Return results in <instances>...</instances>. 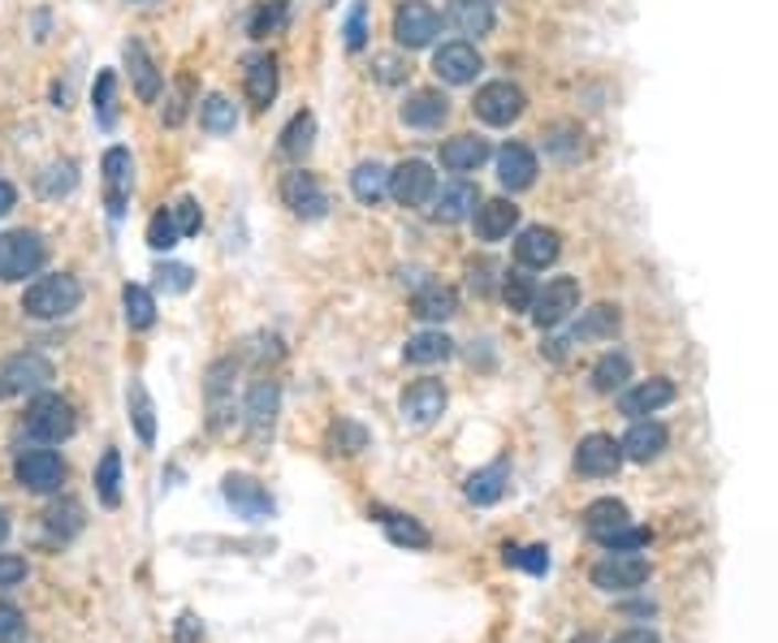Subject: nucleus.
Returning <instances> with one entry per match:
<instances>
[{"mask_svg": "<svg viewBox=\"0 0 778 643\" xmlns=\"http://www.w3.org/2000/svg\"><path fill=\"white\" fill-rule=\"evenodd\" d=\"M104 169V203H108V216L121 221L126 216V203H130V186H135V164H130V151L126 148H108L100 160Z\"/></svg>", "mask_w": 778, "mask_h": 643, "instance_id": "obj_10", "label": "nucleus"}, {"mask_svg": "<svg viewBox=\"0 0 778 643\" xmlns=\"http://www.w3.org/2000/svg\"><path fill=\"white\" fill-rule=\"evenodd\" d=\"M476 207H480V191H476L471 182H450L441 195L433 199V221L459 225L467 216H476Z\"/></svg>", "mask_w": 778, "mask_h": 643, "instance_id": "obj_21", "label": "nucleus"}, {"mask_svg": "<svg viewBox=\"0 0 778 643\" xmlns=\"http://www.w3.org/2000/svg\"><path fill=\"white\" fill-rule=\"evenodd\" d=\"M329 441H333L338 453H360V449L367 446V432H363L360 424H351V419H338L333 432H329Z\"/></svg>", "mask_w": 778, "mask_h": 643, "instance_id": "obj_48", "label": "nucleus"}, {"mask_svg": "<svg viewBox=\"0 0 778 643\" xmlns=\"http://www.w3.org/2000/svg\"><path fill=\"white\" fill-rule=\"evenodd\" d=\"M385 523V536L394 540V545H407V548H428V532L407 518V514H390V518H381Z\"/></svg>", "mask_w": 778, "mask_h": 643, "instance_id": "obj_42", "label": "nucleus"}, {"mask_svg": "<svg viewBox=\"0 0 778 643\" xmlns=\"http://www.w3.org/2000/svg\"><path fill=\"white\" fill-rule=\"evenodd\" d=\"M126 69H130V78H135V92L139 99H148L152 104L160 96V69H156V61L148 56V49L139 44V40H130L126 44Z\"/></svg>", "mask_w": 778, "mask_h": 643, "instance_id": "obj_32", "label": "nucleus"}, {"mask_svg": "<svg viewBox=\"0 0 778 643\" xmlns=\"http://www.w3.org/2000/svg\"><path fill=\"white\" fill-rule=\"evenodd\" d=\"M126 401H130V419H135L139 441H143V446H152L156 441V410H152V397H148V389L135 381V385H130V394H126Z\"/></svg>", "mask_w": 778, "mask_h": 643, "instance_id": "obj_38", "label": "nucleus"}, {"mask_svg": "<svg viewBox=\"0 0 778 643\" xmlns=\"http://www.w3.org/2000/svg\"><path fill=\"white\" fill-rule=\"evenodd\" d=\"M44 238L31 229L0 234V281H26L44 268Z\"/></svg>", "mask_w": 778, "mask_h": 643, "instance_id": "obj_3", "label": "nucleus"}, {"mask_svg": "<svg viewBox=\"0 0 778 643\" xmlns=\"http://www.w3.org/2000/svg\"><path fill=\"white\" fill-rule=\"evenodd\" d=\"M446 18H450L455 31H463V35H489L493 22H498L493 0H450V13H446Z\"/></svg>", "mask_w": 778, "mask_h": 643, "instance_id": "obj_28", "label": "nucleus"}, {"mask_svg": "<svg viewBox=\"0 0 778 643\" xmlns=\"http://www.w3.org/2000/svg\"><path fill=\"white\" fill-rule=\"evenodd\" d=\"M376 69H381V83H398V78H403L398 56H376Z\"/></svg>", "mask_w": 778, "mask_h": 643, "instance_id": "obj_58", "label": "nucleus"}, {"mask_svg": "<svg viewBox=\"0 0 778 643\" xmlns=\"http://www.w3.org/2000/svg\"><path fill=\"white\" fill-rule=\"evenodd\" d=\"M230 376H234V358H221L207 367V406H212V428H221L230 415H234V401H230Z\"/></svg>", "mask_w": 778, "mask_h": 643, "instance_id": "obj_31", "label": "nucleus"}, {"mask_svg": "<svg viewBox=\"0 0 778 643\" xmlns=\"http://www.w3.org/2000/svg\"><path fill=\"white\" fill-rule=\"evenodd\" d=\"M78 527H83V510H78L74 501H65V505H52V510H49V532H52V536L70 540Z\"/></svg>", "mask_w": 778, "mask_h": 643, "instance_id": "obj_47", "label": "nucleus"}, {"mask_svg": "<svg viewBox=\"0 0 778 643\" xmlns=\"http://www.w3.org/2000/svg\"><path fill=\"white\" fill-rule=\"evenodd\" d=\"M0 381L9 385V394H40V389H49L52 363L44 358V354H35V350H26V354H13Z\"/></svg>", "mask_w": 778, "mask_h": 643, "instance_id": "obj_14", "label": "nucleus"}, {"mask_svg": "<svg viewBox=\"0 0 778 643\" xmlns=\"http://www.w3.org/2000/svg\"><path fill=\"white\" fill-rule=\"evenodd\" d=\"M4 394H9V385H4V381H0V397H4Z\"/></svg>", "mask_w": 778, "mask_h": 643, "instance_id": "obj_62", "label": "nucleus"}, {"mask_svg": "<svg viewBox=\"0 0 778 643\" xmlns=\"http://www.w3.org/2000/svg\"><path fill=\"white\" fill-rule=\"evenodd\" d=\"M363 44H367V4L355 0V4H351V18H347V49L360 52Z\"/></svg>", "mask_w": 778, "mask_h": 643, "instance_id": "obj_53", "label": "nucleus"}, {"mask_svg": "<svg viewBox=\"0 0 778 643\" xmlns=\"http://www.w3.org/2000/svg\"><path fill=\"white\" fill-rule=\"evenodd\" d=\"M437 31H441V18H437V9L433 4H424V0H403L398 9H394V40H398V49H428L433 40H437Z\"/></svg>", "mask_w": 778, "mask_h": 643, "instance_id": "obj_6", "label": "nucleus"}, {"mask_svg": "<svg viewBox=\"0 0 778 643\" xmlns=\"http://www.w3.org/2000/svg\"><path fill=\"white\" fill-rule=\"evenodd\" d=\"M13 186H9V182H4V178H0V216H4V212H9V207H13Z\"/></svg>", "mask_w": 778, "mask_h": 643, "instance_id": "obj_60", "label": "nucleus"}, {"mask_svg": "<svg viewBox=\"0 0 778 643\" xmlns=\"http://www.w3.org/2000/svg\"><path fill=\"white\" fill-rule=\"evenodd\" d=\"M433 74H437L441 83H450V87H467V83H476V74H480V52L471 49L467 40L441 44V49L433 52Z\"/></svg>", "mask_w": 778, "mask_h": 643, "instance_id": "obj_12", "label": "nucleus"}, {"mask_svg": "<svg viewBox=\"0 0 778 643\" xmlns=\"http://www.w3.org/2000/svg\"><path fill=\"white\" fill-rule=\"evenodd\" d=\"M622 458H627L622 441L606 437V432H588V437L579 441V449H575V471H579V475H593V480H606V475L619 471Z\"/></svg>", "mask_w": 778, "mask_h": 643, "instance_id": "obj_9", "label": "nucleus"}, {"mask_svg": "<svg viewBox=\"0 0 778 643\" xmlns=\"http://www.w3.org/2000/svg\"><path fill=\"white\" fill-rule=\"evenodd\" d=\"M563 255V238L558 229H545V225H527L515 238V259L519 268H550L554 259Z\"/></svg>", "mask_w": 778, "mask_h": 643, "instance_id": "obj_15", "label": "nucleus"}, {"mask_svg": "<svg viewBox=\"0 0 778 643\" xmlns=\"http://www.w3.org/2000/svg\"><path fill=\"white\" fill-rule=\"evenodd\" d=\"M489 160V139H480V135H455V139H446V148H441V164L450 169V173H471V169H480Z\"/></svg>", "mask_w": 778, "mask_h": 643, "instance_id": "obj_26", "label": "nucleus"}, {"mask_svg": "<svg viewBox=\"0 0 778 643\" xmlns=\"http://www.w3.org/2000/svg\"><path fill=\"white\" fill-rule=\"evenodd\" d=\"M507 561L523 566L527 575H545V570H550V548L545 545H532V548H511L507 545Z\"/></svg>", "mask_w": 778, "mask_h": 643, "instance_id": "obj_49", "label": "nucleus"}, {"mask_svg": "<svg viewBox=\"0 0 778 643\" xmlns=\"http://www.w3.org/2000/svg\"><path fill=\"white\" fill-rule=\"evenodd\" d=\"M156 277H160V286H164L169 294H186V290H191V277H195V272H191L186 264H164V268H160Z\"/></svg>", "mask_w": 778, "mask_h": 643, "instance_id": "obj_55", "label": "nucleus"}, {"mask_svg": "<svg viewBox=\"0 0 778 643\" xmlns=\"http://www.w3.org/2000/svg\"><path fill=\"white\" fill-rule=\"evenodd\" d=\"M243 83H247V99L256 108H268L277 99V61L268 52L259 56H247V69H243Z\"/></svg>", "mask_w": 778, "mask_h": 643, "instance_id": "obj_25", "label": "nucleus"}, {"mask_svg": "<svg viewBox=\"0 0 778 643\" xmlns=\"http://www.w3.org/2000/svg\"><path fill=\"white\" fill-rule=\"evenodd\" d=\"M622 527H631V514H627V505L615 501V496H601V501H593L588 510H584V532L601 545L606 536H615Z\"/></svg>", "mask_w": 778, "mask_h": 643, "instance_id": "obj_22", "label": "nucleus"}, {"mask_svg": "<svg viewBox=\"0 0 778 643\" xmlns=\"http://www.w3.org/2000/svg\"><path fill=\"white\" fill-rule=\"evenodd\" d=\"M22 432L40 446H61L65 437H74V406L56 394H40L22 419Z\"/></svg>", "mask_w": 778, "mask_h": 643, "instance_id": "obj_2", "label": "nucleus"}, {"mask_svg": "<svg viewBox=\"0 0 778 643\" xmlns=\"http://www.w3.org/2000/svg\"><path fill=\"white\" fill-rule=\"evenodd\" d=\"M507 480H511L507 462H493V467L476 471V475L467 480V501H471V505H493V501H502V493H507Z\"/></svg>", "mask_w": 778, "mask_h": 643, "instance_id": "obj_35", "label": "nucleus"}, {"mask_svg": "<svg viewBox=\"0 0 778 643\" xmlns=\"http://www.w3.org/2000/svg\"><path fill=\"white\" fill-rule=\"evenodd\" d=\"M575 643H593V640H575Z\"/></svg>", "mask_w": 778, "mask_h": 643, "instance_id": "obj_63", "label": "nucleus"}, {"mask_svg": "<svg viewBox=\"0 0 778 643\" xmlns=\"http://www.w3.org/2000/svg\"><path fill=\"white\" fill-rule=\"evenodd\" d=\"M671 401H674V385L667 376H653V381H640L636 389H627L619 397V410L627 419H644V415H653V410H662Z\"/></svg>", "mask_w": 778, "mask_h": 643, "instance_id": "obj_17", "label": "nucleus"}, {"mask_svg": "<svg viewBox=\"0 0 778 643\" xmlns=\"http://www.w3.org/2000/svg\"><path fill=\"white\" fill-rule=\"evenodd\" d=\"M22 631H26L22 609H18V604H9V600H0V643H13Z\"/></svg>", "mask_w": 778, "mask_h": 643, "instance_id": "obj_54", "label": "nucleus"}, {"mask_svg": "<svg viewBox=\"0 0 778 643\" xmlns=\"http://www.w3.org/2000/svg\"><path fill=\"white\" fill-rule=\"evenodd\" d=\"M390 195L398 199L403 207H424L437 199V173L433 164L424 160H403L394 173H390Z\"/></svg>", "mask_w": 778, "mask_h": 643, "instance_id": "obj_8", "label": "nucleus"}, {"mask_svg": "<svg viewBox=\"0 0 778 643\" xmlns=\"http://www.w3.org/2000/svg\"><path fill=\"white\" fill-rule=\"evenodd\" d=\"M121 307H126V324L130 329H152L156 324V298L143 286H126L121 290Z\"/></svg>", "mask_w": 778, "mask_h": 643, "instance_id": "obj_39", "label": "nucleus"}, {"mask_svg": "<svg viewBox=\"0 0 778 643\" xmlns=\"http://www.w3.org/2000/svg\"><path fill=\"white\" fill-rule=\"evenodd\" d=\"M96 493H100L104 505H117L121 501V453L108 449L96 467Z\"/></svg>", "mask_w": 778, "mask_h": 643, "instance_id": "obj_41", "label": "nucleus"}, {"mask_svg": "<svg viewBox=\"0 0 778 643\" xmlns=\"http://www.w3.org/2000/svg\"><path fill=\"white\" fill-rule=\"evenodd\" d=\"M455 354V342L437 329V333H415L412 342L403 346V358L415 363V367H433V363H446Z\"/></svg>", "mask_w": 778, "mask_h": 643, "instance_id": "obj_33", "label": "nucleus"}, {"mask_svg": "<svg viewBox=\"0 0 778 643\" xmlns=\"http://www.w3.org/2000/svg\"><path fill=\"white\" fill-rule=\"evenodd\" d=\"M113 87H117V78H113V69H104L96 74V92H92V108H96V121H100L104 130L117 121V112H113Z\"/></svg>", "mask_w": 778, "mask_h": 643, "instance_id": "obj_46", "label": "nucleus"}, {"mask_svg": "<svg viewBox=\"0 0 778 643\" xmlns=\"http://www.w3.org/2000/svg\"><path fill=\"white\" fill-rule=\"evenodd\" d=\"M311 139H316V117L303 108V112H295L290 126L281 130V151H286L290 160H303V156L311 151Z\"/></svg>", "mask_w": 778, "mask_h": 643, "instance_id": "obj_37", "label": "nucleus"}, {"mask_svg": "<svg viewBox=\"0 0 778 643\" xmlns=\"http://www.w3.org/2000/svg\"><path fill=\"white\" fill-rule=\"evenodd\" d=\"M536 286H532V277L519 268V272H511L507 281H502V298H507V307L511 311H532V302H536Z\"/></svg>", "mask_w": 778, "mask_h": 643, "instance_id": "obj_44", "label": "nucleus"}, {"mask_svg": "<svg viewBox=\"0 0 778 643\" xmlns=\"http://www.w3.org/2000/svg\"><path fill=\"white\" fill-rule=\"evenodd\" d=\"M281 203L295 212V216H303V221H320L324 216V207H329V199L320 191V182L303 173V169H295V173H286L281 178Z\"/></svg>", "mask_w": 778, "mask_h": 643, "instance_id": "obj_13", "label": "nucleus"}, {"mask_svg": "<svg viewBox=\"0 0 778 643\" xmlns=\"http://www.w3.org/2000/svg\"><path fill=\"white\" fill-rule=\"evenodd\" d=\"M351 191H355L360 203L376 207L381 199L390 195V169H385V164H376V160H363L360 169L351 173Z\"/></svg>", "mask_w": 778, "mask_h": 643, "instance_id": "obj_34", "label": "nucleus"}, {"mask_svg": "<svg viewBox=\"0 0 778 643\" xmlns=\"http://www.w3.org/2000/svg\"><path fill=\"white\" fill-rule=\"evenodd\" d=\"M277 406H281V389H277V381H259L256 389L247 394V424H252V432H256V437L273 432Z\"/></svg>", "mask_w": 778, "mask_h": 643, "instance_id": "obj_29", "label": "nucleus"}, {"mask_svg": "<svg viewBox=\"0 0 778 643\" xmlns=\"http://www.w3.org/2000/svg\"><path fill=\"white\" fill-rule=\"evenodd\" d=\"M200 121H204L207 135H234L238 112H234V104L225 96H207L204 104H200Z\"/></svg>", "mask_w": 778, "mask_h": 643, "instance_id": "obj_40", "label": "nucleus"}, {"mask_svg": "<svg viewBox=\"0 0 778 643\" xmlns=\"http://www.w3.org/2000/svg\"><path fill=\"white\" fill-rule=\"evenodd\" d=\"M610 643H662L653 631H622V635H615Z\"/></svg>", "mask_w": 778, "mask_h": 643, "instance_id": "obj_59", "label": "nucleus"}, {"mask_svg": "<svg viewBox=\"0 0 778 643\" xmlns=\"http://www.w3.org/2000/svg\"><path fill=\"white\" fill-rule=\"evenodd\" d=\"M471 225H476V238H480V243H502L519 225V207L511 199H489V203L476 207Z\"/></svg>", "mask_w": 778, "mask_h": 643, "instance_id": "obj_18", "label": "nucleus"}, {"mask_svg": "<svg viewBox=\"0 0 778 643\" xmlns=\"http://www.w3.org/2000/svg\"><path fill=\"white\" fill-rule=\"evenodd\" d=\"M575 307H579V281L575 277H554L532 302V320H536V329H558Z\"/></svg>", "mask_w": 778, "mask_h": 643, "instance_id": "obj_11", "label": "nucleus"}, {"mask_svg": "<svg viewBox=\"0 0 778 643\" xmlns=\"http://www.w3.org/2000/svg\"><path fill=\"white\" fill-rule=\"evenodd\" d=\"M441 410H446V385L441 381H415L403 394V419L415 428H428Z\"/></svg>", "mask_w": 778, "mask_h": 643, "instance_id": "obj_16", "label": "nucleus"}, {"mask_svg": "<svg viewBox=\"0 0 778 643\" xmlns=\"http://www.w3.org/2000/svg\"><path fill=\"white\" fill-rule=\"evenodd\" d=\"M498 182L507 191H527L536 182V156H532V148L507 143V148L498 151Z\"/></svg>", "mask_w": 778, "mask_h": 643, "instance_id": "obj_19", "label": "nucleus"}, {"mask_svg": "<svg viewBox=\"0 0 778 643\" xmlns=\"http://www.w3.org/2000/svg\"><path fill=\"white\" fill-rule=\"evenodd\" d=\"M26 579V561L13 553H0V588H18Z\"/></svg>", "mask_w": 778, "mask_h": 643, "instance_id": "obj_56", "label": "nucleus"}, {"mask_svg": "<svg viewBox=\"0 0 778 643\" xmlns=\"http://www.w3.org/2000/svg\"><path fill=\"white\" fill-rule=\"evenodd\" d=\"M78 302H83V286H78L70 272H52V277H40L35 286H26L22 311H26L31 320H61V315H70Z\"/></svg>", "mask_w": 778, "mask_h": 643, "instance_id": "obj_1", "label": "nucleus"}, {"mask_svg": "<svg viewBox=\"0 0 778 643\" xmlns=\"http://www.w3.org/2000/svg\"><path fill=\"white\" fill-rule=\"evenodd\" d=\"M627 381H631V358H627L622 350L606 354V358L593 367V389H597V394H615Z\"/></svg>", "mask_w": 778, "mask_h": 643, "instance_id": "obj_36", "label": "nucleus"}, {"mask_svg": "<svg viewBox=\"0 0 778 643\" xmlns=\"http://www.w3.org/2000/svg\"><path fill=\"white\" fill-rule=\"evenodd\" d=\"M649 579V561L640 553H610L606 561L593 566V588L601 592H636Z\"/></svg>", "mask_w": 778, "mask_h": 643, "instance_id": "obj_7", "label": "nucleus"}, {"mask_svg": "<svg viewBox=\"0 0 778 643\" xmlns=\"http://www.w3.org/2000/svg\"><path fill=\"white\" fill-rule=\"evenodd\" d=\"M471 108H476V117H480L484 126H511V121L523 117L527 96H523V87H515L511 78H498V83H484V87L476 92Z\"/></svg>", "mask_w": 778, "mask_h": 643, "instance_id": "obj_5", "label": "nucleus"}, {"mask_svg": "<svg viewBox=\"0 0 778 643\" xmlns=\"http://www.w3.org/2000/svg\"><path fill=\"white\" fill-rule=\"evenodd\" d=\"M173 221H178L182 238H191V234H200L204 212H200V203H195V199H178V203H173Z\"/></svg>", "mask_w": 778, "mask_h": 643, "instance_id": "obj_52", "label": "nucleus"}, {"mask_svg": "<svg viewBox=\"0 0 778 643\" xmlns=\"http://www.w3.org/2000/svg\"><path fill=\"white\" fill-rule=\"evenodd\" d=\"M13 475H18V484H22L26 493L52 496V493H61V484H65V462H61L56 449H26V453L13 462Z\"/></svg>", "mask_w": 778, "mask_h": 643, "instance_id": "obj_4", "label": "nucleus"}, {"mask_svg": "<svg viewBox=\"0 0 778 643\" xmlns=\"http://www.w3.org/2000/svg\"><path fill=\"white\" fill-rule=\"evenodd\" d=\"M225 501L243 514V518H268L273 514V496L259 489L252 475H225Z\"/></svg>", "mask_w": 778, "mask_h": 643, "instance_id": "obj_20", "label": "nucleus"}, {"mask_svg": "<svg viewBox=\"0 0 778 643\" xmlns=\"http://www.w3.org/2000/svg\"><path fill=\"white\" fill-rule=\"evenodd\" d=\"M4 540H9V514L0 510V545H4Z\"/></svg>", "mask_w": 778, "mask_h": 643, "instance_id": "obj_61", "label": "nucleus"}, {"mask_svg": "<svg viewBox=\"0 0 778 643\" xmlns=\"http://www.w3.org/2000/svg\"><path fill=\"white\" fill-rule=\"evenodd\" d=\"M489 277H493V264H489V259L471 264V272H467V281H471V290H476V294H489Z\"/></svg>", "mask_w": 778, "mask_h": 643, "instance_id": "obj_57", "label": "nucleus"}, {"mask_svg": "<svg viewBox=\"0 0 778 643\" xmlns=\"http://www.w3.org/2000/svg\"><path fill=\"white\" fill-rule=\"evenodd\" d=\"M178 238H182V229H178V221H173V207H160L152 221H148V247L169 250V247H178Z\"/></svg>", "mask_w": 778, "mask_h": 643, "instance_id": "obj_43", "label": "nucleus"}, {"mask_svg": "<svg viewBox=\"0 0 778 643\" xmlns=\"http://www.w3.org/2000/svg\"><path fill=\"white\" fill-rule=\"evenodd\" d=\"M286 22V0H273V4H259L256 18H252V35L264 40V35H273L277 26Z\"/></svg>", "mask_w": 778, "mask_h": 643, "instance_id": "obj_51", "label": "nucleus"}, {"mask_svg": "<svg viewBox=\"0 0 778 643\" xmlns=\"http://www.w3.org/2000/svg\"><path fill=\"white\" fill-rule=\"evenodd\" d=\"M667 428L662 424H653V419H631V432L622 437V449H627V458L631 462H653L662 449H667Z\"/></svg>", "mask_w": 778, "mask_h": 643, "instance_id": "obj_24", "label": "nucleus"}, {"mask_svg": "<svg viewBox=\"0 0 778 643\" xmlns=\"http://www.w3.org/2000/svg\"><path fill=\"white\" fill-rule=\"evenodd\" d=\"M446 117H450V99L441 96V92H415L403 104V121L412 130H437Z\"/></svg>", "mask_w": 778, "mask_h": 643, "instance_id": "obj_23", "label": "nucleus"}, {"mask_svg": "<svg viewBox=\"0 0 778 643\" xmlns=\"http://www.w3.org/2000/svg\"><path fill=\"white\" fill-rule=\"evenodd\" d=\"M615 333H619V307L601 302V307H588L579 315V324L571 329V342H606Z\"/></svg>", "mask_w": 778, "mask_h": 643, "instance_id": "obj_30", "label": "nucleus"}, {"mask_svg": "<svg viewBox=\"0 0 778 643\" xmlns=\"http://www.w3.org/2000/svg\"><path fill=\"white\" fill-rule=\"evenodd\" d=\"M649 540H653L649 527H622V532H615V536H606L601 548H610V553H636V548H644Z\"/></svg>", "mask_w": 778, "mask_h": 643, "instance_id": "obj_50", "label": "nucleus"}, {"mask_svg": "<svg viewBox=\"0 0 778 643\" xmlns=\"http://www.w3.org/2000/svg\"><path fill=\"white\" fill-rule=\"evenodd\" d=\"M412 311L419 315V320L441 324V320H450V315L459 311V294H455L450 286H441V281H428V286H419V290H415Z\"/></svg>", "mask_w": 778, "mask_h": 643, "instance_id": "obj_27", "label": "nucleus"}, {"mask_svg": "<svg viewBox=\"0 0 778 643\" xmlns=\"http://www.w3.org/2000/svg\"><path fill=\"white\" fill-rule=\"evenodd\" d=\"M74 186H78V173H74V164H49V169L40 173V195H44V199L70 195Z\"/></svg>", "mask_w": 778, "mask_h": 643, "instance_id": "obj_45", "label": "nucleus"}]
</instances>
